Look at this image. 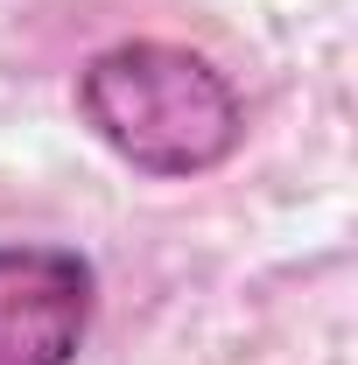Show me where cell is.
I'll return each instance as SVG.
<instances>
[{"instance_id": "obj_1", "label": "cell", "mask_w": 358, "mask_h": 365, "mask_svg": "<svg viewBox=\"0 0 358 365\" xmlns=\"http://www.w3.org/2000/svg\"><path fill=\"white\" fill-rule=\"evenodd\" d=\"M78 120L106 155L155 182L211 176L246 140V98L204 49L127 36L85 56L78 71Z\"/></svg>"}, {"instance_id": "obj_2", "label": "cell", "mask_w": 358, "mask_h": 365, "mask_svg": "<svg viewBox=\"0 0 358 365\" xmlns=\"http://www.w3.org/2000/svg\"><path fill=\"white\" fill-rule=\"evenodd\" d=\"M98 317V267L78 246H0V365H78Z\"/></svg>"}]
</instances>
